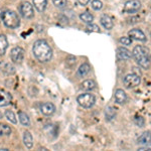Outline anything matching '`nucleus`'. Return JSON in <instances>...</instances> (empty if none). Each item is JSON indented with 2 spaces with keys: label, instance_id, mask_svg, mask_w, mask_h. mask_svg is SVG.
Returning <instances> with one entry per match:
<instances>
[{
  "label": "nucleus",
  "instance_id": "obj_1",
  "mask_svg": "<svg viewBox=\"0 0 151 151\" xmlns=\"http://www.w3.org/2000/svg\"><path fill=\"white\" fill-rule=\"evenodd\" d=\"M33 55L40 63H47L52 58V50L45 40H36L32 47Z\"/></svg>",
  "mask_w": 151,
  "mask_h": 151
},
{
  "label": "nucleus",
  "instance_id": "obj_2",
  "mask_svg": "<svg viewBox=\"0 0 151 151\" xmlns=\"http://www.w3.org/2000/svg\"><path fill=\"white\" fill-rule=\"evenodd\" d=\"M132 58H134L135 62L138 65H140L142 69L149 70L150 68V55L149 50L142 45H136L133 48Z\"/></svg>",
  "mask_w": 151,
  "mask_h": 151
},
{
  "label": "nucleus",
  "instance_id": "obj_3",
  "mask_svg": "<svg viewBox=\"0 0 151 151\" xmlns=\"http://www.w3.org/2000/svg\"><path fill=\"white\" fill-rule=\"evenodd\" d=\"M0 17H1V20L4 25L8 28L14 29L20 25V19H19L18 14L12 10L2 11L0 14Z\"/></svg>",
  "mask_w": 151,
  "mask_h": 151
},
{
  "label": "nucleus",
  "instance_id": "obj_4",
  "mask_svg": "<svg viewBox=\"0 0 151 151\" xmlns=\"http://www.w3.org/2000/svg\"><path fill=\"white\" fill-rule=\"evenodd\" d=\"M77 102L80 106L83 107V108L90 109L94 106L95 103H96V98H95L94 95L91 93H84L78 97Z\"/></svg>",
  "mask_w": 151,
  "mask_h": 151
},
{
  "label": "nucleus",
  "instance_id": "obj_5",
  "mask_svg": "<svg viewBox=\"0 0 151 151\" xmlns=\"http://www.w3.org/2000/svg\"><path fill=\"white\" fill-rule=\"evenodd\" d=\"M141 83V78L140 75L136 74V73H132V74H129L125 76V78L123 79V84L125 88L127 89H133L139 86Z\"/></svg>",
  "mask_w": 151,
  "mask_h": 151
},
{
  "label": "nucleus",
  "instance_id": "obj_6",
  "mask_svg": "<svg viewBox=\"0 0 151 151\" xmlns=\"http://www.w3.org/2000/svg\"><path fill=\"white\" fill-rule=\"evenodd\" d=\"M19 13L25 19H31L35 16V10H33V5H31L29 2H23L19 6Z\"/></svg>",
  "mask_w": 151,
  "mask_h": 151
},
{
  "label": "nucleus",
  "instance_id": "obj_7",
  "mask_svg": "<svg viewBox=\"0 0 151 151\" xmlns=\"http://www.w3.org/2000/svg\"><path fill=\"white\" fill-rule=\"evenodd\" d=\"M141 8V3L139 0H128L123 7V12L128 14L137 13Z\"/></svg>",
  "mask_w": 151,
  "mask_h": 151
},
{
  "label": "nucleus",
  "instance_id": "obj_8",
  "mask_svg": "<svg viewBox=\"0 0 151 151\" xmlns=\"http://www.w3.org/2000/svg\"><path fill=\"white\" fill-rule=\"evenodd\" d=\"M24 55H25V52L22 47H16L11 50L10 58L14 64H21L24 60Z\"/></svg>",
  "mask_w": 151,
  "mask_h": 151
},
{
  "label": "nucleus",
  "instance_id": "obj_9",
  "mask_svg": "<svg viewBox=\"0 0 151 151\" xmlns=\"http://www.w3.org/2000/svg\"><path fill=\"white\" fill-rule=\"evenodd\" d=\"M128 35L131 40H139V41H143L145 42L147 40V37H146L145 33L143 32L141 29L139 28H133L131 29L130 31L128 32Z\"/></svg>",
  "mask_w": 151,
  "mask_h": 151
},
{
  "label": "nucleus",
  "instance_id": "obj_10",
  "mask_svg": "<svg viewBox=\"0 0 151 151\" xmlns=\"http://www.w3.org/2000/svg\"><path fill=\"white\" fill-rule=\"evenodd\" d=\"M116 55L119 60H128L132 58V52L125 47H118L116 50Z\"/></svg>",
  "mask_w": 151,
  "mask_h": 151
},
{
  "label": "nucleus",
  "instance_id": "obj_11",
  "mask_svg": "<svg viewBox=\"0 0 151 151\" xmlns=\"http://www.w3.org/2000/svg\"><path fill=\"white\" fill-rule=\"evenodd\" d=\"M40 112L45 116H52L55 112V106L50 102H45L40 105Z\"/></svg>",
  "mask_w": 151,
  "mask_h": 151
},
{
  "label": "nucleus",
  "instance_id": "obj_12",
  "mask_svg": "<svg viewBox=\"0 0 151 151\" xmlns=\"http://www.w3.org/2000/svg\"><path fill=\"white\" fill-rule=\"evenodd\" d=\"M100 22L103 25V27L107 30H111L112 28L114 27V22L112 20V18L107 14H103L100 18Z\"/></svg>",
  "mask_w": 151,
  "mask_h": 151
},
{
  "label": "nucleus",
  "instance_id": "obj_13",
  "mask_svg": "<svg viewBox=\"0 0 151 151\" xmlns=\"http://www.w3.org/2000/svg\"><path fill=\"white\" fill-rule=\"evenodd\" d=\"M12 96L10 93L4 91H0V107L8 106L11 103Z\"/></svg>",
  "mask_w": 151,
  "mask_h": 151
},
{
  "label": "nucleus",
  "instance_id": "obj_14",
  "mask_svg": "<svg viewBox=\"0 0 151 151\" xmlns=\"http://www.w3.org/2000/svg\"><path fill=\"white\" fill-rule=\"evenodd\" d=\"M127 101V95L122 89H118L115 92V102L117 104H124Z\"/></svg>",
  "mask_w": 151,
  "mask_h": 151
},
{
  "label": "nucleus",
  "instance_id": "obj_15",
  "mask_svg": "<svg viewBox=\"0 0 151 151\" xmlns=\"http://www.w3.org/2000/svg\"><path fill=\"white\" fill-rule=\"evenodd\" d=\"M0 70L6 75H13L15 73V68L10 63H1L0 64Z\"/></svg>",
  "mask_w": 151,
  "mask_h": 151
},
{
  "label": "nucleus",
  "instance_id": "obj_16",
  "mask_svg": "<svg viewBox=\"0 0 151 151\" xmlns=\"http://www.w3.org/2000/svg\"><path fill=\"white\" fill-rule=\"evenodd\" d=\"M90 70H91V65L88 64V63H85V64H83L81 67L79 68V70H78L77 77L78 78L86 77V76L90 73Z\"/></svg>",
  "mask_w": 151,
  "mask_h": 151
},
{
  "label": "nucleus",
  "instance_id": "obj_17",
  "mask_svg": "<svg viewBox=\"0 0 151 151\" xmlns=\"http://www.w3.org/2000/svg\"><path fill=\"white\" fill-rule=\"evenodd\" d=\"M23 143L27 149H31L33 146V137L29 131H25L23 133Z\"/></svg>",
  "mask_w": 151,
  "mask_h": 151
},
{
  "label": "nucleus",
  "instance_id": "obj_18",
  "mask_svg": "<svg viewBox=\"0 0 151 151\" xmlns=\"http://www.w3.org/2000/svg\"><path fill=\"white\" fill-rule=\"evenodd\" d=\"M96 88V83L93 80H86L81 84V89L83 91H93Z\"/></svg>",
  "mask_w": 151,
  "mask_h": 151
},
{
  "label": "nucleus",
  "instance_id": "obj_19",
  "mask_svg": "<svg viewBox=\"0 0 151 151\" xmlns=\"http://www.w3.org/2000/svg\"><path fill=\"white\" fill-rule=\"evenodd\" d=\"M137 143L140 145H147L150 143V132L149 131H146L142 134V135H140L139 137H138L137 139Z\"/></svg>",
  "mask_w": 151,
  "mask_h": 151
},
{
  "label": "nucleus",
  "instance_id": "obj_20",
  "mask_svg": "<svg viewBox=\"0 0 151 151\" xmlns=\"http://www.w3.org/2000/svg\"><path fill=\"white\" fill-rule=\"evenodd\" d=\"M7 47H8V40L6 36L0 35V55H3L5 53Z\"/></svg>",
  "mask_w": 151,
  "mask_h": 151
},
{
  "label": "nucleus",
  "instance_id": "obj_21",
  "mask_svg": "<svg viewBox=\"0 0 151 151\" xmlns=\"http://www.w3.org/2000/svg\"><path fill=\"white\" fill-rule=\"evenodd\" d=\"M47 4V0H33V5L38 12H43Z\"/></svg>",
  "mask_w": 151,
  "mask_h": 151
},
{
  "label": "nucleus",
  "instance_id": "obj_22",
  "mask_svg": "<svg viewBox=\"0 0 151 151\" xmlns=\"http://www.w3.org/2000/svg\"><path fill=\"white\" fill-rule=\"evenodd\" d=\"M18 118H19V121H20V123L22 124L23 126H29L30 125V119H29V117L27 114L25 113V112H19L18 114Z\"/></svg>",
  "mask_w": 151,
  "mask_h": 151
},
{
  "label": "nucleus",
  "instance_id": "obj_23",
  "mask_svg": "<svg viewBox=\"0 0 151 151\" xmlns=\"http://www.w3.org/2000/svg\"><path fill=\"white\" fill-rule=\"evenodd\" d=\"M80 18H81V20L85 23H92L94 20V16L92 15L89 11H85L80 14Z\"/></svg>",
  "mask_w": 151,
  "mask_h": 151
},
{
  "label": "nucleus",
  "instance_id": "obj_24",
  "mask_svg": "<svg viewBox=\"0 0 151 151\" xmlns=\"http://www.w3.org/2000/svg\"><path fill=\"white\" fill-rule=\"evenodd\" d=\"M12 130L10 126H8L7 124L0 123V136H9Z\"/></svg>",
  "mask_w": 151,
  "mask_h": 151
},
{
  "label": "nucleus",
  "instance_id": "obj_25",
  "mask_svg": "<svg viewBox=\"0 0 151 151\" xmlns=\"http://www.w3.org/2000/svg\"><path fill=\"white\" fill-rule=\"evenodd\" d=\"M4 116H5V118L10 123H12V124H16V123H17V119H16L15 114H14L11 110H6L5 114H4Z\"/></svg>",
  "mask_w": 151,
  "mask_h": 151
},
{
  "label": "nucleus",
  "instance_id": "obj_26",
  "mask_svg": "<svg viewBox=\"0 0 151 151\" xmlns=\"http://www.w3.org/2000/svg\"><path fill=\"white\" fill-rule=\"evenodd\" d=\"M105 115H106V119L108 121L112 120V119L115 117L116 115V112H115V109L113 108V107H107L106 108V111H105Z\"/></svg>",
  "mask_w": 151,
  "mask_h": 151
},
{
  "label": "nucleus",
  "instance_id": "obj_27",
  "mask_svg": "<svg viewBox=\"0 0 151 151\" xmlns=\"http://www.w3.org/2000/svg\"><path fill=\"white\" fill-rule=\"evenodd\" d=\"M91 6H92V8H93L94 10L99 11V10H101V9L103 8V3H102L101 0H93V1H92V3H91Z\"/></svg>",
  "mask_w": 151,
  "mask_h": 151
},
{
  "label": "nucleus",
  "instance_id": "obj_28",
  "mask_svg": "<svg viewBox=\"0 0 151 151\" xmlns=\"http://www.w3.org/2000/svg\"><path fill=\"white\" fill-rule=\"evenodd\" d=\"M52 3L55 7H58V8H60V9H63L67 6L68 1L67 0H52Z\"/></svg>",
  "mask_w": 151,
  "mask_h": 151
},
{
  "label": "nucleus",
  "instance_id": "obj_29",
  "mask_svg": "<svg viewBox=\"0 0 151 151\" xmlns=\"http://www.w3.org/2000/svg\"><path fill=\"white\" fill-rule=\"evenodd\" d=\"M87 32H100V27L97 24L94 23H89V25L86 27Z\"/></svg>",
  "mask_w": 151,
  "mask_h": 151
},
{
  "label": "nucleus",
  "instance_id": "obj_30",
  "mask_svg": "<svg viewBox=\"0 0 151 151\" xmlns=\"http://www.w3.org/2000/svg\"><path fill=\"white\" fill-rule=\"evenodd\" d=\"M119 42L122 43L123 45H130L132 43V40L128 36H122V37L119 38Z\"/></svg>",
  "mask_w": 151,
  "mask_h": 151
},
{
  "label": "nucleus",
  "instance_id": "obj_31",
  "mask_svg": "<svg viewBox=\"0 0 151 151\" xmlns=\"http://www.w3.org/2000/svg\"><path fill=\"white\" fill-rule=\"evenodd\" d=\"M134 122H135V124L138 126V127H143V126L145 125V120H144V118H142V117H136Z\"/></svg>",
  "mask_w": 151,
  "mask_h": 151
},
{
  "label": "nucleus",
  "instance_id": "obj_32",
  "mask_svg": "<svg viewBox=\"0 0 151 151\" xmlns=\"http://www.w3.org/2000/svg\"><path fill=\"white\" fill-rule=\"evenodd\" d=\"M77 2L80 4L81 6H86L88 3L90 2V0H77Z\"/></svg>",
  "mask_w": 151,
  "mask_h": 151
},
{
  "label": "nucleus",
  "instance_id": "obj_33",
  "mask_svg": "<svg viewBox=\"0 0 151 151\" xmlns=\"http://www.w3.org/2000/svg\"><path fill=\"white\" fill-rule=\"evenodd\" d=\"M3 118V114L1 113V112H0V119H2Z\"/></svg>",
  "mask_w": 151,
  "mask_h": 151
}]
</instances>
